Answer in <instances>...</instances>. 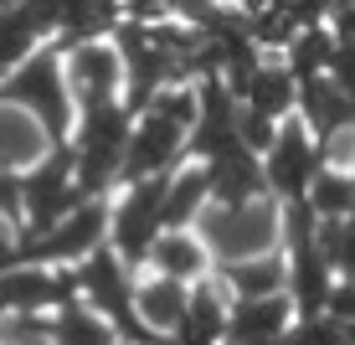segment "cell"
Returning a JSON list of instances; mask_svg holds the SVG:
<instances>
[{
  "mask_svg": "<svg viewBox=\"0 0 355 345\" xmlns=\"http://www.w3.org/2000/svg\"><path fill=\"white\" fill-rule=\"evenodd\" d=\"M191 140L186 124H175V119L155 114V108H144L139 119H134L129 140H124V160H119V186L124 180H144V176H165L170 165L180 160V144Z\"/></svg>",
  "mask_w": 355,
  "mask_h": 345,
  "instance_id": "obj_5",
  "label": "cell"
},
{
  "mask_svg": "<svg viewBox=\"0 0 355 345\" xmlns=\"http://www.w3.org/2000/svg\"><path fill=\"white\" fill-rule=\"evenodd\" d=\"M0 217H10L21 232H26V176L0 170Z\"/></svg>",
  "mask_w": 355,
  "mask_h": 345,
  "instance_id": "obj_13",
  "label": "cell"
},
{
  "mask_svg": "<svg viewBox=\"0 0 355 345\" xmlns=\"http://www.w3.org/2000/svg\"><path fill=\"white\" fill-rule=\"evenodd\" d=\"M52 150H57L52 129H46L26 103H16V98H0V170H10V176H26V170H36Z\"/></svg>",
  "mask_w": 355,
  "mask_h": 345,
  "instance_id": "obj_7",
  "label": "cell"
},
{
  "mask_svg": "<svg viewBox=\"0 0 355 345\" xmlns=\"http://www.w3.org/2000/svg\"><path fill=\"white\" fill-rule=\"evenodd\" d=\"M206 248L216 263H242V258L278 253V206L268 196H248V201H206L196 217Z\"/></svg>",
  "mask_w": 355,
  "mask_h": 345,
  "instance_id": "obj_2",
  "label": "cell"
},
{
  "mask_svg": "<svg viewBox=\"0 0 355 345\" xmlns=\"http://www.w3.org/2000/svg\"><path fill=\"white\" fill-rule=\"evenodd\" d=\"M16 248H21V227H16L10 217H0V268L16 258Z\"/></svg>",
  "mask_w": 355,
  "mask_h": 345,
  "instance_id": "obj_16",
  "label": "cell"
},
{
  "mask_svg": "<svg viewBox=\"0 0 355 345\" xmlns=\"http://www.w3.org/2000/svg\"><path fill=\"white\" fill-rule=\"evenodd\" d=\"M222 345H232V340H222Z\"/></svg>",
  "mask_w": 355,
  "mask_h": 345,
  "instance_id": "obj_19",
  "label": "cell"
},
{
  "mask_svg": "<svg viewBox=\"0 0 355 345\" xmlns=\"http://www.w3.org/2000/svg\"><path fill=\"white\" fill-rule=\"evenodd\" d=\"M0 98H16L26 103L46 129H52L57 144H72V129H78V98L67 88V62L57 47H36L21 67H10L0 78Z\"/></svg>",
  "mask_w": 355,
  "mask_h": 345,
  "instance_id": "obj_1",
  "label": "cell"
},
{
  "mask_svg": "<svg viewBox=\"0 0 355 345\" xmlns=\"http://www.w3.org/2000/svg\"><path fill=\"white\" fill-rule=\"evenodd\" d=\"M144 268H160V274L180 278V283H201L216 268V258L206 248L201 227H160L150 253H144Z\"/></svg>",
  "mask_w": 355,
  "mask_h": 345,
  "instance_id": "obj_8",
  "label": "cell"
},
{
  "mask_svg": "<svg viewBox=\"0 0 355 345\" xmlns=\"http://www.w3.org/2000/svg\"><path fill=\"white\" fill-rule=\"evenodd\" d=\"M345 206H350V191H345V176L335 170V176H324L320 186H314V212L329 217V212H345Z\"/></svg>",
  "mask_w": 355,
  "mask_h": 345,
  "instance_id": "obj_15",
  "label": "cell"
},
{
  "mask_svg": "<svg viewBox=\"0 0 355 345\" xmlns=\"http://www.w3.org/2000/svg\"><path fill=\"white\" fill-rule=\"evenodd\" d=\"M129 304H134V319H139L144 335H160V340H175V330L186 325V310H191V283L160 274V268H134V289H129Z\"/></svg>",
  "mask_w": 355,
  "mask_h": 345,
  "instance_id": "obj_6",
  "label": "cell"
},
{
  "mask_svg": "<svg viewBox=\"0 0 355 345\" xmlns=\"http://www.w3.org/2000/svg\"><path fill=\"white\" fill-rule=\"evenodd\" d=\"M67 299H78V278L57 263L10 258L0 268V314H42V310H62Z\"/></svg>",
  "mask_w": 355,
  "mask_h": 345,
  "instance_id": "obj_4",
  "label": "cell"
},
{
  "mask_svg": "<svg viewBox=\"0 0 355 345\" xmlns=\"http://www.w3.org/2000/svg\"><path fill=\"white\" fill-rule=\"evenodd\" d=\"M57 345H119V325L88 299H67L52 319Z\"/></svg>",
  "mask_w": 355,
  "mask_h": 345,
  "instance_id": "obj_12",
  "label": "cell"
},
{
  "mask_svg": "<svg viewBox=\"0 0 355 345\" xmlns=\"http://www.w3.org/2000/svg\"><path fill=\"white\" fill-rule=\"evenodd\" d=\"M62 62H67V88H72V98H78V108L124 103L129 72H124V52H119V42H108V36L72 42L62 52Z\"/></svg>",
  "mask_w": 355,
  "mask_h": 345,
  "instance_id": "obj_3",
  "label": "cell"
},
{
  "mask_svg": "<svg viewBox=\"0 0 355 345\" xmlns=\"http://www.w3.org/2000/svg\"><path fill=\"white\" fill-rule=\"evenodd\" d=\"M288 330V294H268V299H237L227 319L232 345H278Z\"/></svg>",
  "mask_w": 355,
  "mask_h": 345,
  "instance_id": "obj_9",
  "label": "cell"
},
{
  "mask_svg": "<svg viewBox=\"0 0 355 345\" xmlns=\"http://www.w3.org/2000/svg\"><path fill=\"white\" fill-rule=\"evenodd\" d=\"M222 283L232 289V299H268V294H288V258L263 253V258H242V263H216Z\"/></svg>",
  "mask_w": 355,
  "mask_h": 345,
  "instance_id": "obj_11",
  "label": "cell"
},
{
  "mask_svg": "<svg viewBox=\"0 0 355 345\" xmlns=\"http://www.w3.org/2000/svg\"><path fill=\"white\" fill-rule=\"evenodd\" d=\"M211 201V165L186 160L180 170H170L165 180V227H196V217Z\"/></svg>",
  "mask_w": 355,
  "mask_h": 345,
  "instance_id": "obj_10",
  "label": "cell"
},
{
  "mask_svg": "<svg viewBox=\"0 0 355 345\" xmlns=\"http://www.w3.org/2000/svg\"><path fill=\"white\" fill-rule=\"evenodd\" d=\"M324 160H329V170H355V129H329L324 134Z\"/></svg>",
  "mask_w": 355,
  "mask_h": 345,
  "instance_id": "obj_14",
  "label": "cell"
},
{
  "mask_svg": "<svg viewBox=\"0 0 355 345\" xmlns=\"http://www.w3.org/2000/svg\"><path fill=\"white\" fill-rule=\"evenodd\" d=\"M124 345H150V340H124Z\"/></svg>",
  "mask_w": 355,
  "mask_h": 345,
  "instance_id": "obj_18",
  "label": "cell"
},
{
  "mask_svg": "<svg viewBox=\"0 0 355 345\" xmlns=\"http://www.w3.org/2000/svg\"><path fill=\"white\" fill-rule=\"evenodd\" d=\"M242 6H252V10H258V6H268V0H242Z\"/></svg>",
  "mask_w": 355,
  "mask_h": 345,
  "instance_id": "obj_17",
  "label": "cell"
}]
</instances>
